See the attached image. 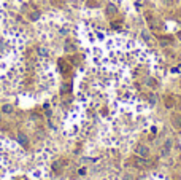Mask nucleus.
Returning <instances> with one entry per match:
<instances>
[{"label": "nucleus", "instance_id": "f257e3e1", "mask_svg": "<svg viewBox=\"0 0 181 180\" xmlns=\"http://www.w3.org/2000/svg\"><path fill=\"white\" fill-rule=\"evenodd\" d=\"M135 153L138 156H141V158H148V156H149V148H148L146 145H137Z\"/></svg>", "mask_w": 181, "mask_h": 180}, {"label": "nucleus", "instance_id": "f03ea898", "mask_svg": "<svg viewBox=\"0 0 181 180\" xmlns=\"http://www.w3.org/2000/svg\"><path fill=\"white\" fill-rule=\"evenodd\" d=\"M171 124H173L175 129H178V131H181V117L180 115H171Z\"/></svg>", "mask_w": 181, "mask_h": 180}, {"label": "nucleus", "instance_id": "7ed1b4c3", "mask_svg": "<svg viewBox=\"0 0 181 180\" xmlns=\"http://www.w3.org/2000/svg\"><path fill=\"white\" fill-rule=\"evenodd\" d=\"M18 142H19L21 145H27V137L24 134H18Z\"/></svg>", "mask_w": 181, "mask_h": 180}, {"label": "nucleus", "instance_id": "20e7f679", "mask_svg": "<svg viewBox=\"0 0 181 180\" xmlns=\"http://www.w3.org/2000/svg\"><path fill=\"white\" fill-rule=\"evenodd\" d=\"M2 112H3V113H11V112H13V105H10V104L3 105V107H2Z\"/></svg>", "mask_w": 181, "mask_h": 180}, {"label": "nucleus", "instance_id": "39448f33", "mask_svg": "<svg viewBox=\"0 0 181 180\" xmlns=\"http://www.w3.org/2000/svg\"><path fill=\"white\" fill-rule=\"evenodd\" d=\"M106 13H108V16H111L113 13H116V7H114V5H111V3H110V5L106 7Z\"/></svg>", "mask_w": 181, "mask_h": 180}, {"label": "nucleus", "instance_id": "423d86ee", "mask_svg": "<svg viewBox=\"0 0 181 180\" xmlns=\"http://www.w3.org/2000/svg\"><path fill=\"white\" fill-rule=\"evenodd\" d=\"M165 107H173V100H171L170 97H169V100H167V97H165Z\"/></svg>", "mask_w": 181, "mask_h": 180}, {"label": "nucleus", "instance_id": "0eeeda50", "mask_svg": "<svg viewBox=\"0 0 181 180\" xmlns=\"http://www.w3.org/2000/svg\"><path fill=\"white\" fill-rule=\"evenodd\" d=\"M62 164H64V163H62V161H57V163H56V164H54V170H59L60 167H62Z\"/></svg>", "mask_w": 181, "mask_h": 180}, {"label": "nucleus", "instance_id": "6e6552de", "mask_svg": "<svg viewBox=\"0 0 181 180\" xmlns=\"http://www.w3.org/2000/svg\"><path fill=\"white\" fill-rule=\"evenodd\" d=\"M38 53L41 54V56H46V49H43V48H41V49H38Z\"/></svg>", "mask_w": 181, "mask_h": 180}, {"label": "nucleus", "instance_id": "1a4fd4ad", "mask_svg": "<svg viewBox=\"0 0 181 180\" xmlns=\"http://www.w3.org/2000/svg\"><path fill=\"white\" fill-rule=\"evenodd\" d=\"M180 163H181V155H180Z\"/></svg>", "mask_w": 181, "mask_h": 180}, {"label": "nucleus", "instance_id": "9d476101", "mask_svg": "<svg viewBox=\"0 0 181 180\" xmlns=\"http://www.w3.org/2000/svg\"><path fill=\"white\" fill-rule=\"evenodd\" d=\"M0 113H2V112H0Z\"/></svg>", "mask_w": 181, "mask_h": 180}]
</instances>
